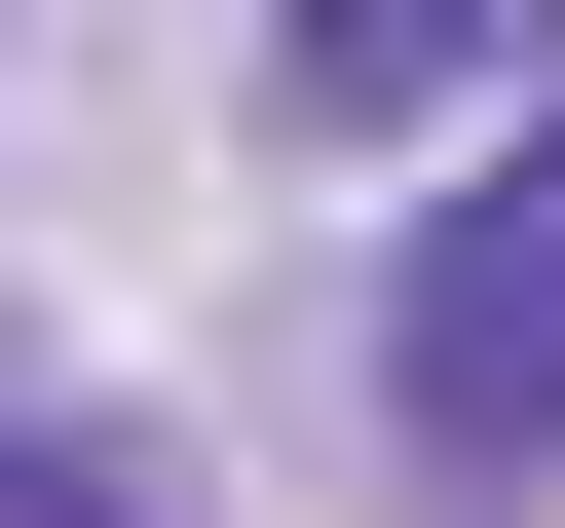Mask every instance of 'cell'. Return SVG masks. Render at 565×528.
Returning a JSON list of instances; mask_svg holds the SVG:
<instances>
[{
    "label": "cell",
    "instance_id": "cell-1",
    "mask_svg": "<svg viewBox=\"0 0 565 528\" xmlns=\"http://www.w3.org/2000/svg\"><path fill=\"white\" fill-rule=\"evenodd\" d=\"M377 453H415V490H565V114L415 189V264H377Z\"/></svg>",
    "mask_w": 565,
    "mask_h": 528
},
{
    "label": "cell",
    "instance_id": "cell-2",
    "mask_svg": "<svg viewBox=\"0 0 565 528\" xmlns=\"http://www.w3.org/2000/svg\"><path fill=\"white\" fill-rule=\"evenodd\" d=\"M490 76H527V0H264V114H302V151H415Z\"/></svg>",
    "mask_w": 565,
    "mask_h": 528
},
{
    "label": "cell",
    "instance_id": "cell-3",
    "mask_svg": "<svg viewBox=\"0 0 565 528\" xmlns=\"http://www.w3.org/2000/svg\"><path fill=\"white\" fill-rule=\"evenodd\" d=\"M0 528H151V453H114L76 378H0Z\"/></svg>",
    "mask_w": 565,
    "mask_h": 528
}]
</instances>
